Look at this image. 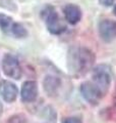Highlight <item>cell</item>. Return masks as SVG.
<instances>
[{"mask_svg": "<svg viewBox=\"0 0 116 123\" xmlns=\"http://www.w3.org/2000/svg\"><path fill=\"white\" fill-rule=\"evenodd\" d=\"M95 55L86 47H72L68 51V69L74 76H82L92 69Z\"/></svg>", "mask_w": 116, "mask_h": 123, "instance_id": "cell-1", "label": "cell"}, {"mask_svg": "<svg viewBox=\"0 0 116 123\" xmlns=\"http://www.w3.org/2000/svg\"><path fill=\"white\" fill-rule=\"evenodd\" d=\"M42 18L45 21L50 33L58 35V34L63 33L66 29V25L59 18L56 10L52 6H47L45 7V9L42 10Z\"/></svg>", "mask_w": 116, "mask_h": 123, "instance_id": "cell-2", "label": "cell"}, {"mask_svg": "<svg viewBox=\"0 0 116 123\" xmlns=\"http://www.w3.org/2000/svg\"><path fill=\"white\" fill-rule=\"evenodd\" d=\"M93 83L98 87L103 97L107 93L111 83V70L106 65L96 67L93 72Z\"/></svg>", "mask_w": 116, "mask_h": 123, "instance_id": "cell-3", "label": "cell"}, {"mask_svg": "<svg viewBox=\"0 0 116 123\" xmlns=\"http://www.w3.org/2000/svg\"><path fill=\"white\" fill-rule=\"evenodd\" d=\"M2 68L3 72L5 73L10 78L13 79H19L21 76V68L19 66V63L17 59L13 55L7 53L3 56L2 61Z\"/></svg>", "mask_w": 116, "mask_h": 123, "instance_id": "cell-4", "label": "cell"}, {"mask_svg": "<svg viewBox=\"0 0 116 123\" xmlns=\"http://www.w3.org/2000/svg\"><path fill=\"white\" fill-rule=\"evenodd\" d=\"M80 93L86 101L93 106L98 105L100 99L103 98V94L100 92L98 87L93 82H84L80 85Z\"/></svg>", "mask_w": 116, "mask_h": 123, "instance_id": "cell-5", "label": "cell"}, {"mask_svg": "<svg viewBox=\"0 0 116 123\" xmlns=\"http://www.w3.org/2000/svg\"><path fill=\"white\" fill-rule=\"evenodd\" d=\"M99 33L101 38L110 42L116 38V21L113 20H104L99 24Z\"/></svg>", "mask_w": 116, "mask_h": 123, "instance_id": "cell-6", "label": "cell"}, {"mask_svg": "<svg viewBox=\"0 0 116 123\" xmlns=\"http://www.w3.org/2000/svg\"><path fill=\"white\" fill-rule=\"evenodd\" d=\"M17 87L12 82L2 80L0 81V94L6 103H12L17 97Z\"/></svg>", "mask_w": 116, "mask_h": 123, "instance_id": "cell-7", "label": "cell"}, {"mask_svg": "<svg viewBox=\"0 0 116 123\" xmlns=\"http://www.w3.org/2000/svg\"><path fill=\"white\" fill-rule=\"evenodd\" d=\"M21 99L25 103H32L37 98L38 86L35 81H26L21 87Z\"/></svg>", "mask_w": 116, "mask_h": 123, "instance_id": "cell-8", "label": "cell"}, {"mask_svg": "<svg viewBox=\"0 0 116 123\" xmlns=\"http://www.w3.org/2000/svg\"><path fill=\"white\" fill-rule=\"evenodd\" d=\"M63 12L66 21L71 25L77 24L82 18V10L79 6L74 4H67L64 7Z\"/></svg>", "mask_w": 116, "mask_h": 123, "instance_id": "cell-9", "label": "cell"}, {"mask_svg": "<svg viewBox=\"0 0 116 123\" xmlns=\"http://www.w3.org/2000/svg\"><path fill=\"white\" fill-rule=\"evenodd\" d=\"M44 89L49 97H55L61 86V81L59 78L54 76H46L43 82Z\"/></svg>", "mask_w": 116, "mask_h": 123, "instance_id": "cell-10", "label": "cell"}, {"mask_svg": "<svg viewBox=\"0 0 116 123\" xmlns=\"http://www.w3.org/2000/svg\"><path fill=\"white\" fill-rule=\"evenodd\" d=\"M14 24H15V23L13 22V20L11 18H9L8 15L0 13V28H1V30L5 34L11 35Z\"/></svg>", "mask_w": 116, "mask_h": 123, "instance_id": "cell-11", "label": "cell"}, {"mask_svg": "<svg viewBox=\"0 0 116 123\" xmlns=\"http://www.w3.org/2000/svg\"><path fill=\"white\" fill-rule=\"evenodd\" d=\"M11 35L16 37V38H24L28 35V32H26V30L25 29V27L22 25L18 24V23H15L14 26H13Z\"/></svg>", "mask_w": 116, "mask_h": 123, "instance_id": "cell-12", "label": "cell"}, {"mask_svg": "<svg viewBox=\"0 0 116 123\" xmlns=\"http://www.w3.org/2000/svg\"><path fill=\"white\" fill-rule=\"evenodd\" d=\"M0 7L13 11L16 10V5L12 0H0Z\"/></svg>", "mask_w": 116, "mask_h": 123, "instance_id": "cell-13", "label": "cell"}, {"mask_svg": "<svg viewBox=\"0 0 116 123\" xmlns=\"http://www.w3.org/2000/svg\"><path fill=\"white\" fill-rule=\"evenodd\" d=\"M7 123H26V118L22 115H14L8 119Z\"/></svg>", "mask_w": 116, "mask_h": 123, "instance_id": "cell-14", "label": "cell"}, {"mask_svg": "<svg viewBox=\"0 0 116 123\" xmlns=\"http://www.w3.org/2000/svg\"><path fill=\"white\" fill-rule=\"evenodd\" d=\"M63 123H83L82 120L77 117H70V118H66L63 121Z\"/></svg>", "mask_w": 116, "mask_h": 123, "instance_id": "cell-15", "label": "cell"}, {"mask_svg": "<svg viewBox=\"0 0 116 123\" xmlns=\"http://www.w3.org/2000/svg\"><path fill=\"white\" fill-rule=\"evenodd\" d=\"M115 0H99V2L101 3V4H103L104 6H110L114 3Z\"/></svg>", "mask_w": 116, "mask_h": 123, "instance_id": "cell-16", "label": "cell"}, {"mask_svg": "<svg viewBox=\"0 0 116 123\" xmlns=\"http://www.w3.org/2000/svg\"><path fill=\"white\" fill-rule=\"evenodd\" d=\"M2 113V105H1V103H0V114Z\"/></svg>", "mask_w": 116, "mask_h": 123, "instance_id": "cell-17", "label": "cell"}, {"mask_svg": "<svg viewBox=\"0 0 116 123\" xmlns=\"http://www.w3.org/2000/svg\"><path fill=\"white\" fill-rule=\"evenodd\" d=\"M113 12H114V14L116 15V5L114 6V9H113Z\"/></svg>", "mask_w": 116, "mask_h": 123, "instance_id": "cell-18", "label": "cell"}]
</instances>
